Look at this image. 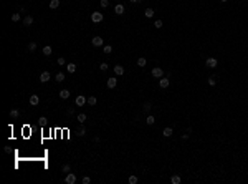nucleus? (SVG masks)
Returning a JSON list of instances; mask_svg holds the SVG:
<instances>
[{
    "label": "nucleus",
    "instance_id": "f257e3e1",
    "mask_svg": "<svg viewBox=\"0 0 248 184\" xmlns=\"http://www.w3.org/2000/svg\"><path fill=\"white\" fill-rule=\"evenodd\" d=\"M205 66H208V68H217V66H218V58L208 57V58L205 60Z\"/></svg>",
    "mask_w": 248,
    "mask_h": 184
},
{
    "label": "nucleus",
    "instance_id": "f03ea898",
    "mask_svg": "<svg viewBox=\"0 0 248 184\" xmlns=\"http://www.w3.org/2000/svg\"><path fill=\"white\" fill-rule=\"evenodd\" d=\"M151 75H152L154 78H162V76H164V68H161V66H154V68L151 70Z\"/></svg>",
    "mask_w": 248,
    "mask_h": 184
},
{
    "label": "nucleus",
    "instance_id": "7ed1b4c3",
    "mask_svg": "<svg viewBox=\"0 0 248 184\" xmlns=\"http://www.w3.org/2000/svg\"><path fill=\"white\" fill-rule=\"evenodd\" d=\"M103 18H104V15H103L101 12H93L91 13V22H93V23H101Z\"/></svg>",
    "mask_w": 248,
    "mask_h": 184
},
{
    "label": "nucleus",
    "instance_id": "20e7f679",
    "mask_svg": "<svg viewBox=\"0 0 248 184\" xmlns=\"http://www.w3.org/2000/svg\"><path fill=\"white\" fill-rule=\"evenodd\" d=\"M159 86H161L162 90H167L169 86H170V80H169V76H162V78H159Z\"/></svg>",
    "mask_w": 248,
    "mask_h": 184
},
{
    "label": "nucleus",
    "instance_id": "39448f33",
    "mask_svg": "<svg viewBox=\"0 0 248 184\" xmlns=\"http://www.w3.org/2000/svg\"><path fill=\"white\" fill-rule=\"evenodd\" d=\"M88 103V98L83 96V95H78L76 96V101H74V106H84Z\"/></svg>",
    "mask_w": 248,
    "mask_h": 184
},
{
    "label": "nucleus",
    "instance_id": "423d86ee",
    "mask_svg": "<svg viewBox=\"0 0 248 184\" xmlns=\"http://www.w3.org/2000/svg\"><path fill=\"white\" fill-rule=\"evenodd\" d=\"M113 70H114V75H116V76H122V75L126 73V70H124V66H122V65H116Z\"/></svg>",
    "mask_w": 248,
    "mask_h": 184
},
{
    "label": "nucleus",
    "instance_id": "0eeeda50",
    "mask_svg": "<svg viewBox=\"0 0 248 184\" xmlns=\"http://www.w3.org/2000/svg\"><path fill=\"white\" fill-rule=\"evenodd\" d=\"M106 85H107V88H111V90H114V88L118 86V80H116V76H111V78H107Z\"/></svg>",
    "mask_w": 248,
    "mask_h": 184
},
{
    "label": "nucleus",
    "instance_id": "6e6552de",
    "mask_svg": "<svg viewBox=\"0 0 248 184\" xmlns=\"http://www.w3.org/2000/svg\"><path fill=\"white\" fill-rule=\"evenodd\" d=\"M65 183H66V184H74V183H76V174H73V172H68L66 178H65Z\"/></svg>",
    "mask_w": 248,
    "mask_h": 184
},
{
    "label": "nucleus",
    "instance_id": "1a4fd4ad",
    "mask_svg": "<svg viewBox=\"0 0 248 184\" xmlns=\"http://www.w3.org/2000/svg\"><path fill=\"white\" fill-rule=\"evenodd\" d=\"M172 134H174V129H172L170 126H166V128L162 129V136H164V138H170Z\"/></svg>",
    "mask_w": 248,
    "mask_h": 184
},
{
    "label": "nucleus",
    "instance_id": "9d476101",
    "mask_svg": "<svg viewBox=\"0 0 248 184\" xmlns=\"http://www.w3.org/2000/svg\"><path fill=\"white\" fill-rule=\"evenodd\" d=\"M103 42H104V40H103V37H99V35H98V37H93V40H91L93 46H103Z\"/></svg>",
    "mask_w": 248,
    "mask_h": 184
},
{
    "label": "nucleus",
    "instance_id": "9b49d317",
    "mask_svg": "<svg viewBox=\"0 0 248 184\" xmlns=\"http://www.w3.org/2000/svg\"><path fill=\"white\" fill-rule=\"evenodd\" d=\"M124 12H126V8H124L122 3H118V5L114 7V13H116V15H124Z\"/></svg>",
    "mask_w": 248,
    "mask_h": 184
},
{
    "label": "nucleus",
    "instance_id": "f8f14e48",
    "mask_svg": "<svg viewBox=\"0 0 248 184\" xmlns=\"http://www.w3.org/2000/svg\"><path fill=\"white\" fill-rule=\"evenodd\" d=\"M152 108H154L152 103H151V101H146V103L142 105V111H144V113H151V111H152Z\"/></svg>",
    "mask_w": 248,
    "mask_h": 184
},
{
    "label": "nucleus",
    "instance_id": "ddd939ff",
    "mask_svg": "<svg viewBox=\"0 0 248 184\" xmlns=\"http://www.w3.org/2000/svg\"><path fill=\"white\" fill-rule=\"evenodd\" d=\"M154 8H151V7H147V8H146V10H144V17H146V18H152V17H154Z\"/></svg>",
    "mask_w": 248,
    "mask_h": 184
},
{
    "label": "nucleus",
    "instance_id": "4468645a",
    "mask_svg": "<svg viewBox=\"0 0 248 184\" xmlns=\"http://www.w3.org/2000/svg\"><path fill=\"white\" fill-rule=\"evenodd\" d=\"M38 103H40V96H38V95H32V96H30V105L36 106Z\"/></svg>",
    "mask_w": 248,
    "mask_h": 184
},
{
    "label": "nucleus",
    "instance_id": "2eb2a0df",
    "mask_svg": "<svg viewBox=\"0 0 248 184\" xmlns=\"http://www.w3.org/2000/svg\"><path fill=\"white\" fill-rule=\"evenodd\" d=\"M40 81L41 83H47V81H50V72H43L40 75Z\"/></svg>",
    "mask_w": 248,
    "mask_h": 184
},
{
    "label": "nucleus",
    "instance_id": "dca6fc26",
    "mask_svg": "<svg viewBox=\"0 0 248 184\" xmlns=\"http://www.w3.org/2000/svg\"><path fill=\"white\" fill-rule=\"evenodd\" d=\"M146 125H147V126L155 125V116H154V114H147V118H146Z\"/></svg>",
    "mask_w": 248,
    "mask_h": 184
},
{
    "label": "nucleus",
    "instance_id": "f3484780",
    "mask_svg": "<svg viewBox=\"0 0 248 184\" xmlns=\"http://www.w3.org/2000/svg\"><path fill=\"white\" fill-rule=\"evenodd\" d=\"M170 183H172V184H180V183H182V176H179V174H174V176L170 178Z\"/></svg>",
    "mask_w": 248,
    "mask_h": 184
},
{
    "label": "nucleus",
    "instance_id": "a211bd4d",
    "mask_svg": "<svg viewBox=\"0 0 248 184\" xmlns=\"http://www.w3.org/2000/svg\"><path fill=\"white\" fill-rule=\"evenodd\" d=\"M136 63H137V66H141V68H144V66L147 65V60L144 58V57H139V58H137V61H136Z\"/></svg>",
    "mask_w": 248,
    "mask_h": 184
},
{
    "label": "nucleus",
    "instance_id": "6ab92c4d",
    "mask_svg": "<svg viewBox=\"0 0 248 184\" xmlns=\"http://www.w3.org/2000/svg\"><path fill=\"white\" fill-rule=\"evenodd\" d=\"M58 95H60L61 99H68V98H70V90H61Z\"/></svg>",
    "mask_w": 248,
    "mask_h": 184
},
{
    "label": "nucleus",
    "instance_id": "aec40b11",
    "mask_svg": "<svg viewBox=\"0 0 248 184\" xmlns=\"http://www.w3.org/2000/svg\"><path fill=\"white\" fill-rule=\"evenodd\" d=\"M128 183L129 184H137V183H139V178H137L136 174H131V176L128 178Z\"/></svg>",
    "mask_w": 248,
    "mask_h": 184
},
{
    "label": "nucleus",
    "instance_id": "412c9836",
    "mask_svg": "<svg viewBox=\"0 0 248 184\" xmlns=\"http://www.w3.org/2000/svg\"><path fill=\"white\" fill-rule=\"evenodd\" d=\"M23 23H25L27 27H30L32 23H33V17H32V15H27V17L23 18Z\"/></svg>",
    "mask_w": 248,
    "mask_h": 184
},
{
    "label": "nucleus",
    "instance_id": "4be33fe9",
    "mask_svg": "<svg viewBox=\"0 0 248 184\" xmlns=\"http://www.w3.org/2000/svg\"><path fill=\"white\" fill-rule=\"evenodd\" d=\"M58 7H60V0H50V8L51 10L58 8Z\"/></svg>",
    "mask_w": 248,
    "mask_h": 184
},
{
    "label": "nucleus",
    "instance_id": "5701e85b",
    "mask_svg": "<svg viewBox=\"0 0 248 184\" xmlns=\"http://www.w3.org/2000/svg\"><path fill=\"white\" fill-rule=\"evenodd\" d=\"M66 70H68V73H74L76 72V63H68Z\"/></svg>",
    "mask_w": 248,
    "mask_h": 184
},
{
    "label": "nucleus",
    "instance_id": "b1692460",
    "mask_svg": "<svg viewBox=\"0 0 248 184\" xmlns=\"http://www.w3.org/2000/svg\"><path fill=\"white\" fill-rule=\"evenodd\" d=\"M76 121H78V123H84V121H86V114H84V113H80V114L76 116Z\"/></svg>",
    "mask_w": 248,
    "mask_h": 184
},
{
    "label": "nucleus",
    "instance_id": "393cba45",
    "mask_svg": "<svg viewBox=\"0 0 248 184\" xmlns=\"http://www.w3.org/2000/svg\"><path fill=\"white\" fill-rule=\"evenodd\" d=\"M51 52H53V50H51V46H45V48H43V55H45V57H50V55H51Z\"/></svg>",
    "mask_w": 248,
    "mask_h": 184
},
{
    "label": "nucleus",
    "instance_id": "a878e982",
    "mask_svg": "<svg viewBox=\"0 0 248 184\" xmlns=\"http://www.w3.org/2000/svg\"><path fill=\"white\" fill-rule=\"evenodd\" d=\"M96 103H98V99H96V96H88V105L94 106Z\"/></svg>",
    "mask_w": 248,
    "mask_h": 184
},
{
    "label": "nucleus",
    "instance_id": "bb28decb",
    "mask_svg": "<svg viewBox=\"0 0 248 184\" xmlns=\"http://www.w3.org/2000/svg\"><path fill=\"white\" fill-rule=\"evenodd\" d=\"M154 27L157 28V30H159V28H162V27H164V20H161V18L155 20V22H154Z\"/></svg>",
    "mask_w": 248,
    "mask_h": 184
},
{
    "label": "nucleus",
    "instance_id": "cd10ccee",
    "mask_svg": "<svg viewBox=\"0 0 248 184\" xmlns=\"http://www.w3.org/2000/svg\"><path fill=\"white\" fill-rule=\"evenodd\" d=\"M207 81H208V86H215V85H217V78H215V76H208Z\"/></svg>",
    "mask_w": 248,
    "mask_h": 184
},
{
    "label": "nucleus",
    "instance_id": "c85d7f7f",
    "mask_svg": "<svg viewBox=\"0 0 248 184\" xmlns=\"http://www.w3.org/2000/svg\"><path fill=\"white\" fill-rule=\"evenodd\" d=\"M84 134H86V128L81 126L80 129H76V136H84Z\"/></svg>",
    "mask_w": 248,
    "mask_h": 184
},
{
    "label": "nucleus",
    "instance_id": "c756f323",
    "mask_svg": "<svg viewBox=\"0 0 248 184\" xmlns=\"http://www.w3.org/2000/svg\"><path fill=\"white\" fill-rule=\"evenodd\" d=\"M55 80H56L58 83H61V81H65V75H63V73H56V76H55Z\"/></svg>",
    "mask_w": 248,
    "mask_h": 184
},
{
    "label": "nucleus",
    "instance_id": "7c9ffc66",
    "mask_svg": "<svg viewBox=\"0 0 248 184\" xmlns=\"http://www.w3.org/2000/svg\"><path fill=\"white\" fill-rule=\"evenodd\" d=\"M10 116H12V118H18V116H20V111H18V110H10Z\"/></svg>",
    "mask_w": 248,
    "mask_h": 184
},
{
    "label": "nucleus",
    "instance_id": "2f4dec72",
    "mask_svg": "<svg viewBox=\"0 0 248 184\" xmlns=\"http://www.w3.org/2000/svg\"><path fill=\"white\" fill-rule=\"evenodd\" d=\"M103 50H104V53H106V55H111V53H113V46H111V45H106Z\"/></svg>",
    "mask_w": 248,
    "mask_h": 184
},
{
    "label": "nucleus",
    "instance_id": "473e14b6",
    "mask_svg": "<svg viewBox=\"0 0 248 184\" xmlns=\"http://www.w3.org/2000/svg\"><path fill=\"white\" fill-rule=\"evenodd\" d=\"M70 171H71V166H70V164H63V168H61V172H66V174H68Z\"/></svg>",
    "mask_w": 248,
    "mask_h": 184
},
{
    "label": "nucleus",
    "instance_id": "72a5a7b5",
    "mask_svg": "<svg viewBox=\"0 0 248 184\" xmlns=\"http://www.w3.org/2000/svg\"><path fill=\"white\" fill-rule=\"evenodd\" d=\"M28 50H30V52H35V50H36V43H35V42L28 43Z\"/></svg>",
    "mask_w": 248,
    "mask_h": 184
},
{
    "label": "nucleus",
    "instance_id": "f704fd0d",
    "mask_svg": "<svg viewBox=\"0 0 248 184\" xmlns=\"http://www.w3.org/2000/svg\"><path fill=\"white\" fill-rule=\"evenodd\" d=\"M99 5L103 7V8H107V7H109V0H101Z\"/></svg>",
    "mask_w": 248,
    "mask_h": 184
},
{
    "label": "nucleus",
    "instance_id": "c9c22d12",
    "mask_svg": "<svg viewBox=\"0 0 248 184\" xmlns=\"http://www.w3.org/2000/svg\"><path fill=\"white\" fill-rule=\"evenodd\" d=\"M81 183H83V184H89V183H91V178H89V176H84V178L81 179Z\"/></svg>",
    "mask_w": 248,
    "mask_h": 184
},
{
    "label": "nucleus",
    "instance_id": "e433bc0d",
    "mask_svg": "<svg viewBox=\"0 0 248 184\" xmlns=\"http://www.w3.org/2000/svg\"><path fill=\"white\" fill-rule=\"evenodd\" d=\"M20 20V13H14L12 15V22H18Z\"/></svg>",
    "mask_w": 248,
    "mask_h": 184
},
{
    "label": "nucleus",
    "instance_id": "4c0bfd02",
    "mask_svg": "<svg viewBox=\"0 0 248 184\" xmlns=\"http://www.w3.org/2000/svg\"><path fill=\"white\" fill-rule=\"evenodd\" d=\"M107 68H109V66H107V63H101V65H99V70H101V72H106Z\"/></svg>",
    "mask_w": 248,
    "mask_h": 184
},
{
    "label": "nucleus",
    "instance_id": "58836bf2",
    "mask_svg": "<svg viewBox=\"0 0 248 184\" xmlns=\"http://www.w3.org/2000/svg\"><path fill=\"white\" fill-rule=\"evenodd\" d=\"M58 65H61V66H63V65H68V63H66V60H65L63 57H61V58H58Z\"/></svg>",
    "mask_w": 248,
    "mask_h": 184
},
{
    "label": "nucleus",
    "instance_id": "ea45409f",
    "mask_svg": "<svg viewBox=\"0 0 248 184\" xmlns=\"http://www.w3.org/2000/svg\"><path fill=\"white\" fill-rule=\"evenodd\" d=\"M40 125H41V126L47 125V118H45V116H41V118H40Z\"/></svg>",
    "mask_w": 248,
    "mask_h": 184
},
{
    "label": "nucleus",
    "instance_id": "a19ab883",
    "mask_svg": "<svg viewBox=\"0 0 248 184\" xmlns=\"http://www.w3.org/2000/svg\"><path fill=\"white\" fill-rule=\"evenodd\" d=\"M74 113V108H68V114H73Z\"/></svg>",
    "mask_w": 248,
    "mask_h": 184
},
{
    "label": "nucleus",
    "instance_id": "79ce46f5",
    "mask_svg": "<svg viewBox=\"0 0 248 184\" xmlns=\"http://www.w3.org/2000/svg\"><path fill=\"white\" fill-rule=\"evenodd\" d=\"M131 3H139V2H142V0H129Z\"/></svg>",
    "mask_w": 248,
    "mask_h": 184
},
{
    "label": "nucleus",
    "instance_id": "37998d69",
    "mask_svg": "<svg viewBox=\"0 0 248 184\" xmlns=\"http://www.w3.org/2000/svg\"><path fill=\"white\" fill-rule=\"evenodd\" d=\"M220 2H222V3H225V2H228V0H220Z\"/></svg>",
    "mask_w": 248,
    "mask_h": 184
}]
</instances>
